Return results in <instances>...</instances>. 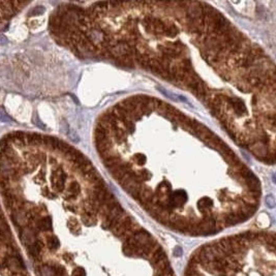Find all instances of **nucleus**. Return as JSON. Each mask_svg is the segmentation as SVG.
Wrapping results in <instances>:
<instances>
[{"label":"nucleus","mask_w":276,"mask_h":276,"mask_svg":"<svg viewBox=\"0 0 276 276\" xmlns=\"http://www.w3.org/2000/svg\"><path fill=\"white\" fill-rule=\"evenodd\" d=\"M70 213L65 225L73 246L42 264L41 276H176L161 244L112 193L102 201L89 190Z\"/></svg>","instance_id":"f257e3e1"},{"label":"nucleus","mask_w":276,"mask_h":276,"mask_svg":"<svg viewBox=\"0 0 276 276\" xmlns=\"http://www.w3.org/2000/svg\"><path fill=\"white\" fill-rule=\"evenodd\" d=\"M183 276H276L274 234L250 231L204 244L189 257Z\"/></svg>","instance_id":"f03ea898"},{"label":"nucleus","mask_w":276,"mask_h":276,"mask_svg":"<svg viewBox=\"0 0 276 276\" xmlns=\"http://www.w3.org/2000/svg\"><path fill=\"white\" fill-rule=\"evenodd\" d=\"M134 161H136L137 165H144V164L146 162V158H145L143 155L138 154L136 156V158H134Z\"/></svg>","instance_id":"7ed1b4c3"}]
</instances>
